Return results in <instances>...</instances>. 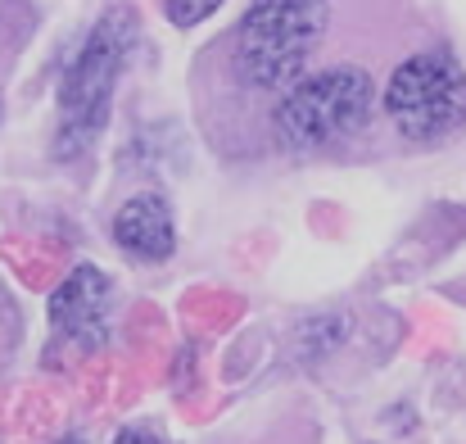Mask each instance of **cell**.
Instances as JSON below:
<instances>
[{
  "mask_svg": "<svg viewBox=\"0 0 466 444\" xmlns=\"http://www.w3.org/2000/svg\"><path fill=\"white\" fill-rule=\"evenodd\" d=\"M330 0H249L231 36L218 46L231 87L240 96L281 100L312 73V59L330 32Z\"/></svg>",
  "mask_w": 466,
  "mask_h": 444,
  "instance_id": "obj_1",
  "label": "cell"
},
{
  "mask_svg": "<svg viewBox=\"0 0 466 444\" xmlns=\"http://www.w3.org/2000/svg\"><path fill=\"white\" fill-rule=\"evenodd\" d=\"M380 91L362 64H326L272 100L268 132L286 154H326L362 137L376 119Z\"/></svg>",
  "mask_w": 466,
  "mask_h": 444,
  "instance_id": "obj_2",
  "label": "cell"
},
{
  "mask_svg": "<svg viewBox=\"0 0 466 444\" xmlns=\"http://www.w3.org/2000/svg\"><path fill=\"white\" fill-rule=\"evenodd\" d=\"M137 46V14L132 5H109L96 27L86 32L82 50L64 68L59 82V128H55V159L73 163L105 137L109 105L118 91V77Z\"/></svg>",
  "mask_w": 466,
  "mask_h": 444,
  "instance_id": "obj_3",
  "label": "cell"
},
{
  "mask_svg": "<svg viewBox=\"0 0 466 444\" xmlns=\"http://www.w3.org/2000/svg\"><path fill=\"white\" fill-rule=\"evenodd\" d=\"M380 109L403 141L440 146L466 128V68L449 50H417L390 73Z\"/></svg>",
  "mask_w": 466,
  "mask_h": 444,
  "instance_id": "obj_4",
  "label": "cell"
},
{
  "mask_svg": "<svg viewBox=\"0 0 466 444\" xmlns=\"http://www.w3.org/2000/svg\"><path fill=\"white\" fill-rule=\"evenodd\" d=\"M50 326L86 354L105 349L114 326V282L96 263H77L50 295Z\"/></svg>",
  "mask_w": 466,
  "mask_h": 444,
  "instance_id": "obj_5",
  "label": "cell"
},
{
  "mask_svg": "<svg viewBox=\"0 0 466 444\" xmlns=\"http://www.w3.org/2000/svg\"><path fill=\"white\" fill-rule=\"evenodd\" d=\"M114 241L137 263H163V259H172V250H177V222H172L167 200L158 191L132 195L114 213Z\"/></svg>",
  "mask_w": 466,
  "mask_h": 444,
  "instance_id": "obj_6",
  "label": "cell"
},
{
  "mask_svg": "<svg viewBox=\"0 0 466 444\" xmlns=\"http://www.w3.org/2000/svg\"><path fill=\"white\" fill-rule=\"evenodd\" d=\"M218 5H222V0H163V14H167L172 27H195V23L213 18Z\"/></svg>",
  "mask_w": 466,
  "mask_h": 444,
  "instance_id": "obj_7",
  "label": "cell"
},
{
  "mask_svg": "<svg viewBox=\"0 0 466 444\" xmlns=\"http://www.w3.org/2000/svg\"><path fill=\"white\" fill-rule=\"evenodd\" d=\"M109 444H163V440H158L155 431H146V427H123Z\"/></svg>",
  "mask_w": 466,
  "mask_h": 444,
  "instance_id": "obj_8",
  "label": "cell"
},
{
  "mask_svg": "<svg viewBox=\"0 0 466 444\" xmlns=\"http://www.w3.org/2000/svg\"><path fill=\"white\" fill-rule=\"evenodd\" d=\"M59 444H86V440L82 436H68V440H59Z\"/></svg>",
  "mask_w": 466,
  "mask_h": 444,
  "instance_id": "obj_9",
  "label": "cell"
},
{
  "mask_svg": "<svg viewBox=\"0 0 466 444\" xmlns=\"http://www.w3.org/2000/svg\"><path fill=\"white\" fill-rule=\"evenodd\" d=\"M0 114H5V105H0Z\"/></svg>",
  "mask_w": 466,
  "mask_h": 444,
  "instance_id": "obj_10",
  "label": "cell"
}]
</instances>
